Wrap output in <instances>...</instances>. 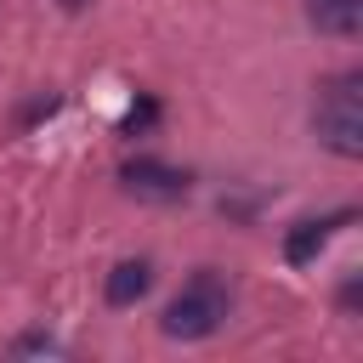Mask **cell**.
<instances>
[{
  "label": "cell",
  "mask_w": 363,
  "mask_h": 363,
  "mask_svg": "<svg viewBox=\"0 0 363 363\" xmlns=\"http://www.w3.org/2000/svg\"><path fill=\"white\" fill-rule=\"evenodd\" d=\"M153 119H159V102H153V96H142V102L125 113V136H136V130H142V125H153Z\"/></svg>",
  "instance_id": "52a82bcc"
},
{
  "label": "cell",
  "mask_w": 363,
  "mask_h": 363,
  "mask_svg": "<svg viewBox=\"0 0 363 363\" xmlns=\"http://www.w3.org/2000/svg\"><path fill=\"white\" fill-rule=\"evenodd\" d=\"M318 142L340 159H363V74H340L318 96Z\"/></svg>",
  "instance_id": "6da1fadb"
},
{
  "label": "cell",
  "mask_w": 363,
  "mask_h": 363,
  "mask_svg": "<svg viewBox=\"0 0 363 363\" xmlns=\"http://www.w3.org/2000/svg\"><path fill=\"white\" fill-rule=\"evenodd\" d=\"M340 221H352V210H340V216H323V221H301V227L284 238V261H289V267H306V261H318V250L329 244V233H335Z\"/></svg>",
  "instance_id": "277c9868"
},
{
  "label": "cell",
  "mask_w": 363,
  "mask_h": 363,
  "mask_svg": "<svg viewBox=\"0 0 363 363\" xmlns=\"http://www.w3.org/2000/svg\"><path fill=\"white\" fill-rule=\"evenodd\" d=\"M227 312H233L227 284H221L216 272H199V278H193V284L164 306L159 329H164L170 340H204V335H216V329L227 323Z\"/></svg>",
  "instance_id": "7a4b0ae2"
},
{
  "label": "cell",
  "mask_w": 363,
  "mask_h": 363,
  "mask_svg": "<svg viewBox=\"0 0 363 363\" xmlns=\"http://www.w3.org/2000/svg\"><path fill=\"white\" fill-rule=\"evenodd\" d=\"M306 17L318 34H357L363 28V0H306Z\"/></svg>",
  "instance_id": "8992f818"
},
{
  "label": "cell",
  "mask_w": 363,
  "mask_h": 363,
  "mask_svg": "<svg viewBox=\"0 0 363 363\" xmlns=\"http://www.w3.org/2000/svg\"><path fill=\"white\" fill-rule=\"evenodd\" d=\"M147 289H153V267H147V261H119V267L108 272V284H102L108 306H136Z\"/></svg>",
  "instance_id": "5b68a950"
},
{
  "label": "cell",
  "mask_w": 363,
  "mask_h": 363,
  "mask_svg": "<svg viewBox=\"0 0 363 363\" xmlns=\"http://www.w3.org/2000/svg\"><path fill=\"white\" fill-rule=\"evenodd\" d=\"M17 352H57L45 335H28V340H17Z\"/></svg>",
  "instance_id": "ba28073f"
},
{
  "label": "cell",
  "mask_w": 363,
  "mask_h": 363,
  "mask_svg": "<svg viewBox=\"0 0 363 363\" xmlns=\"http://www.w3.org/2000/svg\"><path fill=\"white\" fill-rule=\"evenodd\" d=\"M62 6H68V11H79V6H85V0H62Z\"/></svg>",
  "instance_id": "9c48e42d"
},
{
  "label": "cell",
  "mask_w": 363,
  "mask_h": 363,
  "mask_svg": "<svg viewBox=\"0 0 363 363\" xmlns=\"http://www.w3.org/2000/svg\"><path fill=\"white\" fill-rule=\"evenodd\" d=\"M119 182H125L130 193H142V199H182V193H187V170L159 164V159H130V164L119 170Z\"/></svg>",
  "instance_id": "3957f363"
}]
</instances>
